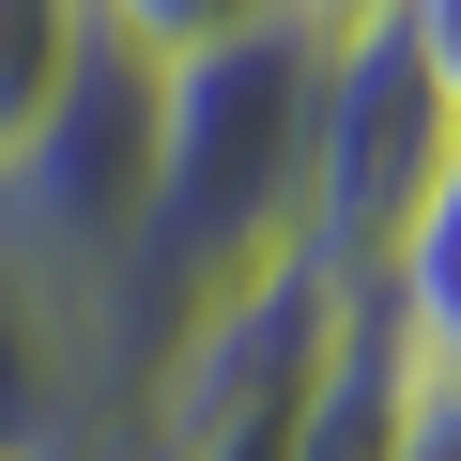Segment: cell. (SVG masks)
<instances>
[{
    "label": "cell",
    "mask_w": 461,
    "mask_h": 461,
    "mask_svg": "<svg viewBox=\"0 0 461 461\" xmlns=\"http://www.w3.org/2000/svg\"><path fill=\"white\" fill-rule=\"evenodd\" d=\"M308 123H323V32L262 16L200 62L154 77V200H139V247H123V354L154 369V339L185 308H215L230 277L293 262L308 230Z\"/></svg>",
    "instance_id": "6da1fadb"
},
{
    "label": "cell",
    "mask_w": 461,
    "mask_h": 461,
    "mask_svg": "<svg viewBox=\"0 0 461 461\" xmlns=\"http://www.w3.org/2000/svg\"><path fill=\"white\" fill-rule=\"evenodd\" d=\"M461 154L446 93L415 77V47L369 16V32H323V123H308V230H293V262L354 308L369 262H384V230L430 200V169Z\"/></svg>",
    "instance_id": "7a4b0ae2"
},
{
    "label": "cell",
    "mask_w": 461,
    "mask_h": 461,
    "mask_svg": "<svg viewBox=\"0 0 461 461\" xmlns=\"http://www.w3.org/2000/svg\"><path fill=\"white\" fill-rule=\"evenodd\" d=\"M139 200H154V62L93 47V62L62 77V108L32 123V154L0 169V215H16L32 247L93 262V277L123 293V247H139Z\"/></svg>",
    "instance_id": "3957f363"
},
{
    "label": "cell",
    "mask_w": 461,
    "mask_h": 461,
    "mask_svg": "<svg viewBox=\"0 0 461 461\" xmlns=\"http://www.w3.org/2000/svg\"><path fill=\"white\" fill-rule=\"evenodd\" d=\"M123 384H139V354H123L108 277L0 215V461H62L93 415H123Z\"/></svg>",
    "instance_id": "277c9868"
},
{
    "label": "cell",
    "mask_w": 461,
    "mask_h": 461,
    "mask_svg": "<svg viewBox=\"0 0 461 461\" xmlns=\"http://www.w3.org/2000/svg\"><path fill=\"white\" fill-rule=\"evenodd\" d=\"M369 339L400 354V384H461V154L430 169V200L384 230V262H369Z\"/></svg>",
    "instance_id": "5b68a950"
},
{
    "label": "cell",
    "mask_w": 461,
    "mask_h": 461,
    "mask_svg": "<svg viewBox=\"0 0 461 461\" xmlns=\"http://www.w3.org/2000/svg\"><path fill=\"white\" fill-rule=\"evenodd\" d=\"M400 446V354L369 339V308L339 323V354H323V384L293 400V446L277 461H384Z\"/></svg>",
    "instance_id": "8992f818"
},
{
    "label": "cell",
    "mask_w": 461,
    "mask_h": 461,
    "mask_svg": "<svg viewBox=\"0 0 461 461\" xmlns=\"http://www.w3.org/2000/svg\"><path fill=\"white\" fill-rule=\"evenodd\" d=\"M77 62H93V16H77V0H0V169L32 154V123L62 108Z\"/></svg>",
    "instance_id": "52a82bcc"
},
{
    "label": "cell",
    "mask_w": 461,
    "mask_h": 461,
    "mask_svg": "<svg viewBox=\"0 0 461 461\" xmlns=\"http://www.w3.org/2000/svg\"><path fill=\"white\" fill-rule=\"evenodd\" d=\"M93 16V47H123V62H200V47H230V32H262V16H293V0H77Z\"/></svg>",
    "instance_id": "ba28073f"
},
{
    "label": "cell",
    "mask_w": 461,
    "mask_h": 461,
    "mask_svg": "<svg viewBox=\"0 0 461 461\" xmlns=\"http://www.w3.org/2000/svg\"><path fill=\"white\" fill-rule=\"evenodd\" d=\"M384 461H461V384H400V446Z\"/></svg>",
    "instance_id": "9c48e42d"
},
{
    "label": "cell",
    "mask_w": 461,
    "mask_h": 461,
    "mask_svg": "<svg viewBox=\"0 0 461 461\" xmlns=\"http://www.w3.org/2000/svg\"><path fill=\"white\" fill-rule=\"evenodd\" d=\"M293 16H308V32H369L384 0H293Z\"/></svg>",
    "instance_id": "30bf717a"
}]
</instances>
